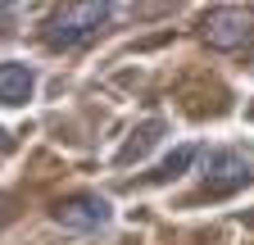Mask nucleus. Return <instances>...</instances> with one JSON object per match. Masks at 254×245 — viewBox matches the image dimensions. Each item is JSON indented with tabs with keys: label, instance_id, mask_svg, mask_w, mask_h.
Listing matches in <instances>:
<instances>
[{
	"label": "nucleus",
	"instance_id": "f257e3e1",
	"mask_svg": "<svg viewBox=\"0 0 254 245\" xmlns=\"http://www.w3.org/2000/svg\"><path fill=\"white\" fill-rule=\"evenodd\" d=\"M114 14H118L114 5H64L46 23V46L50 50H77V46H86L100 32Z\"/></svg>",
	"mask_w": 254,
	"mask_h": 245
},
{
	"label": "nucleus",
	"instance_id": "f03ea898",
	"mask_svg": "<svg viewBox=\"0 0 254 245\" xmlns=\"http://www.w3.org/2000/svg\"><path fill=\"white\" fill-rule=\"evenodd\" d=\"M250 177H254V168H250V159L241 155V150H209L204 155V200H227V195H236L241 186H250Z\"/></svg>",
	"mask_w": 254,
	"mask_h": 245
},
{
	"label": "nucleus",
	"instance_id": "7ed1b4c3",
	"mask_svg": "<svg viewBox=\"0 0 254 245\" xmlns=\"http://www.w3.org/2000/svg\"><path fill=\"white\" fill-rule=\"evenodd\" d=\"M200 32H204V41H209L213 50H241V46L254 37V14L241 9V5H218V9L204 14Z\"/></svg>",
	"mask_w": 254,
	"mask_h": 245
},
{
	"label": "nucleus",
	"instance_id": "20e7f679",
	"mask_svg": "<svg viewBox=\"0 0 254 245\" xmlns=\"http://www.w3.org/2000/svg\"><path fill=\"white\" fill-rule=\"evenodd\" d=\"M55 223L68 232H95L109 223V200L105 195H68L55 204Z\"/></svg>",
	"mask_w": 254,
	"mask_h": 245
},
{
	"label": "nucleus",
	"instance_id": "39448f33",
	"mask_svg": "<svg viewBox=\"0 0 254 245\" xmlns=\"http://www.w3.org/2000/svg\"><path fill=\"white\" fill-rule=\"evenodd\" d=\"M32 68L27 64H0V100L5 105H23L32 96Z\"/></svg>",
	"mask_w": 254,
	"mask_h": 245
},
{
	"label": "nucleus",
	"instance_id": "423d86ee",
	"mask_svg": "<svg viewBox=\"0 0 254 245\" xmlns=\"http://www.w3.org/2000/svg\"><path fill=\"white\" fill-rule=\"evenodd\" d=\"M195 159H200V150H195V145H177L173 155H168L164 164H159V168L150 173V182H173V177H182V173H186L190 164H195Z\"/></svg>",
	"mask_w": 254,
	"mask_h": 245
}]
</instances>
